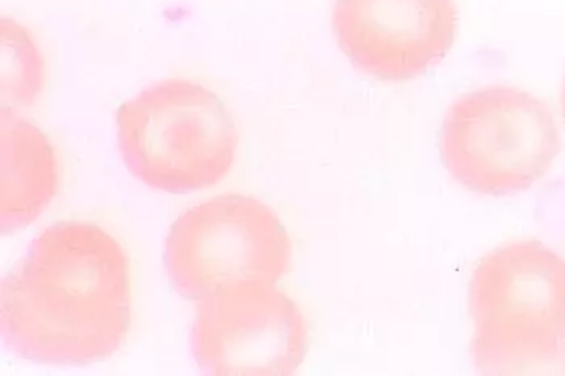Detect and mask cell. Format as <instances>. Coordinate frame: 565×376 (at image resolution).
<instances>
[{
  "label": "cell",
  "instance_id": "obj_1",
  "mask_svg": "<svg viewBox=\"0 0 565 376\" xmlns=\"http://www.w3.org/2000/svg\"><path fill=\"white\" fill-rule=\"evenodd\" d=\"M0 323L7 350L34 364L83 367L111 357L132 323L124 246L96 223L47 226L3 277Z\"/></svg>",
  "mask_w": 565,
  "mask_h": 376
},
{
  "label": "cell",
  "instance_id": "obj_2",
  "mask_svg": "<svg viewBox=\"0 0 565 376\" xmlns=\"http://www.w3.org/2000/svg\"><path fill=\"white\" fill-rule=\"evenodd\" d=\"M481 375H565V257L522 239L481 257L469 283Z\"/></svg>",
  "mask_w": 565,
  "mask_h": 376
},
{
  "label": "cell",
  "instance_id": "obj_3",
  "mask_svg": "<svg viewBox=\"0 0 565 376\" xmlns=\"http://www.w3.org/2000/svg\"><path fill=\"white\" fill-rule=\"evenodd\" d=\"M118 148L136 180L190 194L217 186L238 159L239 128L225 100L202 83L166 78L117 109Z\"/></svg>",
  "mask_w": 565,
  "mask_h": 376
},
{
  "label": "cell",
  "instance_id": "obj_4",
  "mask_svg": "<svg viewBox=\"0 0 565 376\" xmlns=\"http://www.w3.org/2000/svg\"><path fill=\"white\" fill-rule=\"evenodd\" d=\"M554 111L512 86H487L451 104L439 131L443 165L460 186L508 197L535 186L561 154Z\"/></svg>",
  "mask_w": 565,
  "mask_h": 376
},
{
  "label": "cell",
  "instance_id": "obj_5",
  "mask_svg": "<svg viewBox=\"0 0 565 376\" xmlns=\"http://www.w3.org/2000/svg\"><path fill=\"white\" fill-rule=\"evenodd\" d=\"M291 264L292 241L277 212L236 193L184 211L163 250L174 291L193 302L236 284H277Z\"/></svg>",
  "mask_w": 565,
  "mask_h": 376
},
{
  "label": "cell",
  "instance_id": "obj_6",
  "mask_svg": "<svg viewBox=\"0 0 565 376\" xmlns=\"http://www.w3.org/2000/svg\"><path fill=\"white\" fill-rule=\"evenodd\" d=\"M190 344L202 374L295 375L309 350V323L275 284H236L196 302Z\"/></svg>",
  "mask_w": 565,
  "mask_h": 376
},
{
  "label": "cell",
  "instance_id": "obj_7",
  "mask_svg": "<svg viewBox=\"0 0 565 376\" xmlns=\"http://www.w3.org/2000/svg\"><path fill=\"white\" fill-rule=\"evenodd\" d=\"M331 28L362 75L409 83L438 67L459 33L456 0H334Z\"/></svg>",
  "mask_w": 565,
  "mask_h": 376
},
{
  "label": "cell",
  "instance_id": "obj_8",
  "mask_svg": "<svg viewBox=\"0 0 565 376\" xmlns=\"http://www.w3.org/2000/svg\"><path fill=\"white\" fill-rule=\"evenodd\" d=\"M61 186V162L36 125L0 111V229L13 235L28 228L54 202Z\"/></svg>",
  "mask_w": 565,
  "mask_h": 376
},
{
  "label": "cell",
  "instance_id": "obj_9",
  "mask_svg": "<svg viewBox=\"0 0 565 376\" xmlns=\"http://www.w3.org/2000/svg\"><path fill=\"white\" fill-rule=\"evenodd\" d=\"M0 96L6 109L31 107L44 93L47 64L30 31L9 17L0 20Z\"/></svg>",
  "mask_w": 565,
  "mask_h": 376
},
{
  "label": "cell",
  "instance_id": "obj_10",
  "mask_svg": "<svg viewBox=\"0 0 565 376\" xmlns=\"http://www.w3.org/2000/svg\"><path fill=\"white\" fill-rule=\"evenodd\" d=\"M561 115H563V123H564V130H565V76L563 82V88H561Z\"/></svg>",
  "mask_w": 565,
  "mask_h": 376
}]
</instances>
